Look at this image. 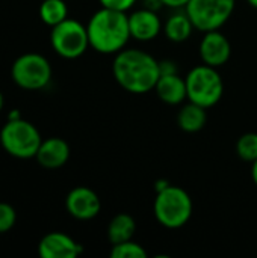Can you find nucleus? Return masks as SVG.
<instances>
[{
    "instance_id": "obj_1",
    "label": "nucleus",
    "mask_w": 257,
    "mask_h": 258,
    "mask_svg": "<svg viewBox=\"0 0 257 258\" xmlns=\"http://www.w3.org/2000/svg\"><path fill=\"white\" fill-rule=\"evenodd\" d=\"M112 73L117 83L135 95L153 91L161 77L156 57L139 48H123L118 51L112 63Z\"/></svg>"
},
{
    "instance_id": "obj_2",
    "label": "nucleus",
    "mask_w": 257,
    "mask_h": 258,
    "mask_svg": "<svg viewBox=\"0 0 257 258\" xmlns=\"http://www.w3.org/2000/svg\"><path fill=\"white\" fill-rule=\"evenodd\" d=\"M89 47L103 54H117L129 42V15L121 11L101 8L86 24Z\"/></svg>"
},
{
    "instance_id": "obj_3",
    "label": "nucleus",
    "mask_w": 257,
    "mask_h": 258,
    "mask_svg": "<svg viewBox=\"0 0 257 258\" xmlns=\"http://www.w3.org/2000/svg\"><path fill=\"white\" fill-rule=\"evenodd\" d=\"M153 213L162 227L179 230L185 227L192 216V200L185 189L170 184L167 189L156 192Z\"/></svg>"
},
{
    "instance_id": "obj_4",
    "label": "nucleus",
    "mask_w": 257,
    "mask_h": 258,
    "mask_svg": "<svg viewBox=\"0 0 257 258\" xmlns=\"http://www.w3.org/2000/svg\"><path fill=\"white\" fill-rule=\"evenodd\" d=\"M186 94L191 103H195L201 107H214L220 103L224 94L223 79L215 67L198 65L194 67L185 77Z\"/></svg>"
},
{
    "instance_id": "obj_5",
    "label": "nucleus",
    "mask_w": 257,
    "mask_h": 258,
    "mask_svg": "<svg viewBox=\"0 0 257 258\" xmlns=\"http://www.w3.org/2000/svg\"><path fill=\"white\" fill-rule=\"evenodd\" d=\"M42 139L38 128L18 116L11 118L0 130V144L3 150L17 159L35 157Z\"/></svg>"
},
{
    "instance_id": "obj_6",
    "label": "nucleus",
    "mask_w": 257,
    "mask_h": 258,
    "mask_svg": "<svg viewBox=\"0 0 257 258\" xmlns=\"http://www.w3.org/2000/svg\"><path fill=\"white\" fill-rule=\"evenodd\" d=\"M236 0H189L185 6L192 24L200 32L218 30L232 17Z\"/></svg>"
},
{
    "instance_id": "obj_7",
    "label": "nucleus",
    "mask_w": 257,
    "mask_h": 258,
    "mask_svg": "<svg viewBox=\"0 0 257 258\" xmlns=\"http://www.w3.org/2000/svg\"><path fill=\"white\" fill-rule=\"evenodd\" d=\"M50 44L61 57L77 59L89 47L86 26H83L77 20L67 18L52 27Z\"/></svg>"
},
{
    "instance_id": "obj_8",
    "label": "nucleus",
    "mask_w": 257,
    "mask_h": 258,
    "mask_svg": "<svg viewBox=\"0 0 257 258\" xmlns=\"http://www.w3.org/2000/svg\"><path fill=\"white\" fill-rule=\"evenodd\" d=\"M12 80L23 89L38 91L48 85L52 79L50 62L39 53H24L15 59L11 68Z\"/></svg>"
},
{
    "instance_id": "obj_9",
    "label": "nucleus",
    "mask_w": 257,
    "mask_h": 258,
    "mask_svg": "<svg viewBox=\"0 0 257 258\" xmlns=\"http://www.w3.org/2000/svg\"><path fill=\"white\" fill-rule=\"evenodd\" d=\"M65 207L73 218L79 221H89L100 213L101 203L98 195L92 189L86 186H79L70 190V194L67 195Z\"/></svg>"
},
{
    "instance_id": "obj_10",
    "label": "nucleus",
    "mask_w": 257,
    "mask_h": 258,
    "mask_svg": "<svg viewBox=\"0 0 257 258\" xmlns=\"http://www.w3.org/2000/svg\"><path fill=\"white\" fill-rule=\"evenodd\" d=\"M232 56V44L224 33L218 30L204 32L200 42V57L203 63L220 68L229 62Z\"/></svg>"
},
{
    "instance_id": "obj_11",
    "label": "nucleus",
    "mask_w": 257,
    "mask_h": 258,
    "mask_svg": "<svg viewBox=\"0 0 257 258\" xmlns=\"http://www.w3.org/2000/svg\"><path fill=\"white\" fill-rule=\"evenodd\" d=\"M82 252V245L61 231L45 234L38 243V254L41 258H76Z\"/></svg>"
},
{
    "instance_id": "obj_12",
    "label": "nucleus",
    "mask_w": 257,
    "mask_h": 258,
    "mask_svg": "<svg viewBox=\"0 0 257 258\" xmlns=\"http://www.w3.org/2000/svg\"><path fill=\"white\" fill-rule=\"evenodd\" d=\"M129 29L130 36L136 41H151L155 39L161 30H164L162 21L153 9H138L129 15Z\"/></svg>"
},
{
    "instance_id": "obj_13",
    "label": "nucleus",
    "mask_w": 257,
    "mask_h": 258,
    "mask_svg": "<svg viewBox=\"0 0 257 258\" xmlns=\"http://www.w3.org/2000/svg\"><path fill=\"white\" fill-rule=\"evenodd\" d=\"M35 157L42 168L58 169L68 162L70 145L61 138H48L41 142Z\"/></svg>"
},
{
    "instance_id": "obj_14",
    "label": "nucleus",
    "mask_w": 257,
    "mask_h": 258,
    "mask_svg": "<svg viewBox=\"0 0 257 258\" xmlns=\"http://www.w3.org/2000/svg\"><path fill=\"white\" fill-rule=\"evenodd\" d=\"M155 91L158 97L168 106H179L188 98L186 82L183 77L179 76V73L161 74Z\"/></svg>"
},
{
    "instance_id": "obj_15",
    "label": "nucleus",
    "mask_w": 257,
    "mask_h": 258,
    "mask_svg": "<svg viewBox=\"0 0 257 258\" xmlns=\"http://www.w3.org/2000/svg\"><path fill=\"white\" fill-rule=\"evenodd\" d=\"M194 24L189 18V15L186 14V11L183 12H176L171 17H168V20L164 24V33L165 36L176 44L185 42L194 30Z\"/></svg>"
},
{
    "instance_id": "obj_16",
    "label": "nucleus",
    "mask_w": 257,
    "mask_h": 258,
    "mask_svg": "<svg viewBox=\"0 0 257 258\" xmlns=\"http://www.w3.org/2000/svg\"><path fill=\"white\" fill-rule=\"evenodd\" d=\"M208 121L206 107H201L195 103L185 104L177 115V125L186 133H197L204 128Z\"/></svg>"
},
{
    "instance_id": "obj_17",
    "label": "nucleus",
    "mask_w": 257,
    "mask_h": 258,
    "mask_svg": "<svg viewBox=\"0 0 257 258\" xmlns=\"http://www.w3.org/2000/svg\"><path fill=\"white\" fill-rule=\"evenodd\" d=\"M135 233H136V222L127 213L115 215L108 227V239L112 245L132 240Z\"/></svg>"
},
{
    "instance_id": "obj_18",
    "label": "nucleus",
    "mask_w": 257,
    "mask_h": 258,
    "mask_svg": "<svg viewBox=\"0 0 257 258\" xmlns=\"http://www.w3.org/2000/svg\"><path fill=\"white\" fill-rule=\"evenodd\" d=\"M39 18L50 27L68 18V8L64 0H44L39 6Z\"/></svg>"
},
{
    "instance_id": "obj_19",
    "label": "nucleus",
    "mask_w": 257,
    "mask_h": 258,
    "mask_svg": "<svg viewBox=\"0 0 257 258\" xmlns=\"http://www.w3.org/2000/svg\"><path fill=\"white\" fill-rule=\"evenodd\" d=\"M236 153L241 160L253 163L257 159V133H245L236 142Z\"/></svg>"
},
{
    "instance_id": "obj_20",
    "label": "nucleus",
    "mask_w": 257,
    "mask_h": 258,
    "mask_svg": "<svg viewBox=\"0 0 257 258\" xmlns=\"http://www.w3.org/2000/svg\"><path fill=\"white\" fill-rule=\"evenodd\" d=\"M109 255L112 258H145L147 251L139 243L133 240H127V242L112 245Z\"/></svg>"
},
{
    "instance_id": "obj_21",
    "label": "nucleus",
    "mask_w": 257,
    "mask_h": 258,
    "mask_svg": "<svg viewBox=\"0 0 257 258\" xmlns=\"http://www.w3.org/2000/svg\"><path fill=\"white\" fill-rule=\"evenodd\" d=\"M17 221L14 207L8 203H0V234L9 231Z\"/></svg>"
},
{
    "instance_id": "obj_22",
    "label": "nucleus",
    "mask_w": 257,
    "mask_h": 258,
    "mask_svg": "<svg viewBox=\"0 0 257 258\" xmlns=\"http://www.w3.org/2000/svg\"><path fill=\"white\" fill-rule=\"evenodd\" d=\"M101 8H108V9H114V11H121V12H126L129 11L135 3L136 0H98Z\"/></svg>"
},
{
    "instance_id": "obj_23",
    "label": "nucleus",
    "mask_w": 257,
    "mask_h": 258,
    "mask_svg": "<svg viewBox=\"0 0 257 258\" xmlns=\"http://www.w3.org/2000/svg\"><path fill=\"white\" fill-rule=\"evenodd\" d=\"M159 68H161V74H173V73H179L177 67L174 62L171 60H162L159 62Z\"/></svg>"
},
{
    "instance_id": "obj_24",
    "label": "nucleus",
    "mask_w": 257,
    "mask_h": 258,
    "mask_svg": "<svg viewBox=\"0 0 257 258\" xmlns=\"http://www.w3.org/2000/svg\"><path fill=\"white\" fill-rule=\"evenodd\" d=\"M162 6H167V8H171V9H180V8H185L189 0H161Z\"/></svg>"
},
{
    "instance_id": "obj_25",
    "label": "nucleus",
    "mask_w": 257,
    "mask_h": 258,
    "mask_svg": "<svg viewBox=\"0 0 257 258\" xmlns=\"http://www.w3.org/2000/svg\"><path fill=\"white\" fill-rule=\"evenodd\" d=\"M170 186V183L168 181H165V180H159V181H156V192H161V190H164V189H167Z\"/></svg>"
},
{
    "instance_id": "obj_26",
    "label": "nucleus",
    "mask_w": 257,
    "mask_h": 258,
    "mask_svg": "<svg viewBox=\"0 0 257 258\" xmlns=\"http://www.w3.org/2000/svg\"><path fill=\"white\" fill-rule=\"evenodd\" d=\"M251 178H253L254 184L257 186V159L251 163Z\"/></svg>"
},
{
    "instance_id": "obj_27",
    "label": "nucleus",
    "mask_w": 257,
    "mask_h": 258,
    "mask_svg": "<svg viewBox=\"0 0 257 258\" xmlns=\"http://www.w3.org/2000/svg\"><path fill=\"white\" fill-rule=\"evenodd\" d=\"M247 2H248V5H250L251 8L257 9V0H247Z\"/></svg>"
},
{
    "instance_id": "obj_28",
    "label": "nucleus",
    "mask_w": 257,
    "mask_h": 258,
    "mask_svg": "<svg viewBox=\"0 0 257 258\" xmlns=\"http://www.w3.org/2000/svg\"><path fill=\"white\" fill-rule=\"evenodd\" d=\"M3 109V95H2V92H0V110Z\"/></svg>"
}]
</instances>
